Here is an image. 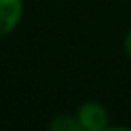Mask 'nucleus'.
Masks as SVG:
<instances>
[{
  "mask_svg": "<svg viewBox=\"0 0 131 131\" xmlns=\"http://www.w3.org/2000/svg\"><path fill=\"white\" fill-rule=\"evenodd\" d=\"M75 118L83 131H102V129H108L110 126L108 110L101 102H95V101L83 102L75 111Z\"/></svg>",
  "mask_w": 131,
  "mask_h": 131,
  "instance_id": "obj_1",
  "label": "nucleus"
},
{
  "mask_svg": "<svg viewBox=\"0 0 131 131\" xmlns=\"http://www.w3.org/2000/svg\"><path fill=\"white\" fill-rule=\"evenodd\" d=\"M24 15V0H0V38L11 34Z\"/></svg>",
  "mask_w": 131,
  "mask_h": 131,
  "instance_id": "obj_2",
  "label": "nucleus"
},
{
  "mask_svg": "<svg viewBox=\"0 0 131 131\" xmlns=\"http://www.w3.org/2000/svg\"><path fill=\"white\" fill-rule=\"evenodd\" d=\"M49 127L52 131H83L79 122H77V118H75V115H68V113L56 115L50 120Z\"/></svg>",
  "mask_w": 131,
  "mask_h": 131,
  "instance_id": "obj_3",
  "label": "nucleus"
},
{
  "mask_svg": "<svg viewBox=\"0 0 131 131\" xmlns=\"http://www.w3.org/2000/svg\"><path fill=\"white\" fill-rule=\"evenodd\" d=\"M124 54L127 58H131V29L127 31V34L124 38Z\"/></svg>",
  "mask_w": 131,
  "mask_h": 131,
  "instance_id": "obj_4",
  "label": "nucleus"
}]
</instances>
